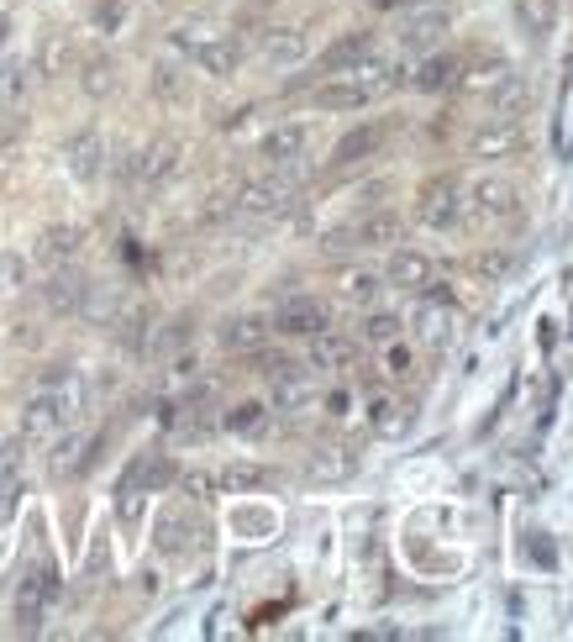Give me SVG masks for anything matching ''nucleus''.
<instances>
[{"label":"nucleus","mask_w":573,"mask_h":642,"mask_svg":"<svg viewBox=\"0 0 573 642\" xmlns=\"http://www.w3.org/2000/svg\"><path fill=\"white\" fill-rule=\"evenodd\" d=\"M63 158H69V174H74V180H95V174L106 169V143H100V132H95V126L74 132V137L63 143Z\"/></svg>","instance_id":"6ab92c4d"},{"label":"nucleus","mask_w":573,"mask_h":642,"mask_svg":"<svg viewBox=\"0 0 573 642\" xmlns=\"http://www.w3.org/2000/svg\"><path fill=\"white\" fill-rule=\"evenodd\" d=\"M80 448H85V443H80V437H63L59 448H53V469H80Z\"/></svg>","instance_id":"79ce46f5"},{"label":"nucleus","mask_w":573,"mask_h":642,"mask_svg":"<svg viewBox=\"0 0 573 642\" xmlns=\"http://www.w3.org/2000/svg\"><path fill=\"white\" fill-rule=\"evenodd\" d=\"M368 422H374L379 432H400L411 416H400V405H394V400H374V416H368Z\"/></svg>","instance_id":"4c0bfd02"},{"label":"nucleus","mask_w":573,"mask_h":642,"mask_svg":"<svg viewBox=\"0 0 573 642\" xmlns=\"http://www.w3.org/2000/svg\"><path fill=\"white\" fill-rule=\"evenodd\" d=\"M121 22V0H106V5H100V27H117Z\"/></svg>","instance_id":"37998d69"},{"label":"nucleus","mask_w":573,"mask_h":642,"mask_svg":"<svg viewBox=\"0 0 573 642\" xmlns=\"http://www.w3.org/2000/svg\"><path fill=\"white\" fill-rule=\"evenodd\" d=\"M526 106H532V90H526V80H515V74H505L495 90L484 95V111H489V122H515Z\"/></svg>","instance_id":"aec40b11"},{"label":"nucleus","mask_w":573,"mask_h":642,"mask_svg":"<svg viewBox=\"0 0 573 642\" xmlns=\"http://www.w3.org/2000/svg\"><path fill=\"white\" fill-rule=\"evenodd\" d=\"M515 27H521V37H532L542 48L558 27V5L552 0H515Z\"/></svg>","instance_id":"b1692460"},{"label":"nucleus","mask_w":573,"mask_h":642,"mask_svg":"<svg viewBox=\"0 0 573 642\" xmlns=\"http://www.w3.org/2000/svg\"><path fill=\"white\" fill-rule=\"evenodd\" d=\"M153 95H158L163 106H190V74H184L180 59L153 63Z\"/></svg>","instance_id":"c85d7f7f"},{"label":"nucleus","mask_w":573,"mask_h":642,"mask_svg":"<svg viewBox=\"0 0 573 642\" xmlns=\"http://www.w3.org/2000/svg\"><path fill=\"white\" fill-rule=\"evenodd\" d=\"M180 158H184L180 137H158V143H148V148L137 154V163H132V180H137V184H163L174 169H180Z\"/></svg>","instance_id":"4468645a"},{"label":"nucleus","mask_w":573,"mask_h":642,"mask_svg":"<svg viewBox=\"0 0 573 642\" xmlns=\"http://www.w3.org/2000/svg\"><path fill=\"white\" fill-rule=\"evenodd\" d=\"M53 601H59V569H53V564L27 569L22 584H16V627H22V632H37L42 616L53 611Z\"/></svg>","instance_id":"39448f33"},{"label":"nucleus","mask_w":573,"mask_h":642,"mask_svg":"<svg viewBox=\"0 0 573 642\" xmlns=\"http://www.w3.org/2000/svg\"><path fill=\"white\" fill-rule=\"evenodd\" d=\"M368 53H374V37H368V32H348V37H337L332 48H327L321 69H327V74H348V69H358Z\"/></svg>","instance_id":"bb28decb"},{"label":"nucleus","mask_w":573,"mask_h":642,"mask_svg":"<svg viewBox=\"0 0 573 642\" xmlns=\"http://www.w3.org/2000/svg\"><path fill=\"white\" fill-rule=\"evenodd\" d=\"M358 469V453L353 448H316L310 459H305V474L316 480V485H337V480H348Z\"/></svg>","instance_id":"5701e85b"},{"label":"nucleus","mask_w":573,"mask_h":642,"mask_svg":"<svg viewBox=\"0 0 573 642\" xmlns=\"http://www.w3.org/2000/svg\"><path fill=\"white\" fill-rule=\"evenodd\" d=\"M264 422H269V405L264 400H242L237 411L227 416V432H247L253 437V432H264Z\"/></svg>","instance_id":"c9c22d12"},{"label":"nucleus","mask_w":573,"mask_h":642,"mask_svg":"<svg viewBox=\"0 0 573 642\" xmlns=\"http://www.w3.org/2000/svg\"><path fill=\"white\" fill-rule=\"evenodd\" d=\"M190 548V517L184 511H169L158 521V553H184Z\"/></svg>","instance_id":"72a5a7b5"},{"label":"nucleus","mask_w":573,"mask_h":642,"mask_svg":"<svg viewBox=\"0 0 573 642\" xmlns=\"http://www.w3.org/2000/svg\"><path fill=\"white\" fill-rule=\"evenodd\" d=\"M111 85H117V63H111V59H90V63H85V90L106 95Z\"/></svg>","instance_id":"e433bc0d"},{"label":"nucleus","mask_w":573,"mask_h":642,"mask_svg":"<svg viewBox=\"0 0 573 642\" xmlns=\"http://www.w3.org/2000/svg\"><path fill=\"white\" fill-rule=\"evenodd\" d=\"M379 290H385V279L374 275V269H342V275H337V301H342V306H374V301H379Z\"/></svg>","instance_id":"a878e982"},{"label":"nucleus","mask_w":573,"mask_h":642,"mask_svg":"<svg viewBox=\"0 0 573 642\" xmlns=\"http://www.w3.org/2000/svg\"><path fill=\"white\" fill-rule=\"evenodd\" d=\"M505 74H511V63H505V59H484V63H474L468 74H458V85H463L468 95H489L500 80H505Z\"/></svg>","instance_id":"473e14b6"},{"label":"nucleus","mask_w":573,"mask_h":642,"mask_svg":"<svg viewBox=\"0 0 573 642\" xmlns=\"http://www.w3.org/2000/svg\"><path fill=\"white\" fill-rule=\"evenodd\" d=\"M0 95H5V100H22V95H27V69H22V63L0 69Z\"/></svg>","instance_id":"58836bf2"},{"label":"nucleus","mask_w":573,"mask_h":642,"mask_svg":"<svg viewBox=\"0 0 573 642\" xmlns=\"http://www.w3.org/2000/svg\"><path fill=\"white\" fill-rule=\"evenodd\" d=\"M305 148H310V126L305 122H279L258 137V158H264L269 169H295L305 158Z\"/></svg>","instance_id":"1a4fd4ad"},{"label":"nucleus","mask_w":573,"mask_h":642,"mask_svg":"<svg viewBox=\"0 0 573 642\" xmlns=\"http://www.w3.org/2000/svg\"><path fill=\"white\" fill-rule=\"evenodd\" d=\"M269 332H273V322L242 311V316H227V322L216 327V342H221L227 353H258V348L269 342Z\"/></svg>","instance_id":"ddd939ff"},{"label":"nucleus","mask_w":573,"mask_h":642,"mask_svg":"<svg viewBox=\"0 0 573 642\" xmlns=\"http://www.w3.org/2000/svg\"><path fill=\"white\" fill-rule=\"evenodd\" d=\"M174 480V463L163 459V453H143V459L126 469V480H121V495H148V489H163Z\"/></svg>","instance_id":"412c9836"},{"label":"nucleus","mask_w":573,"mask_h":642,"mask_svg":"<svg viewBox=\"0 0 573 642\" xmlns=\"http://www.w3.org/2000/svg\"><path fill=\"white\" fill-rule=\"evenodd\" d=\"M458 74H463V63L453 53H437V59H426L416 74H411V85L426 95H442V90H458Z\"/></svg>","instance_id":"cd10ccee"},{"label":"nucleus","mask_w":573,"mask_h":642,"mask_svg":"<svg viewBox=\"0 0 573 642\" xmlns=\"http://www.w3.org/2000/svg\"><path fill=\"white\" fill-rule=\"evenodd\" d=\"M416 221L431 227V232H453L458 221H463V184H458L453 174L426 180L422 195H416Z\"/></svg>","instance_id":"423d86ee"},{"label":"nucleus","mask_w":573,"mask_h":642,"mask_svg":"<svg viewBox=\"0 0 573 642\" xmlns=\"http://www.w3.org/2000/svg\"><path fill=\"white\" fill-rule=\"evenodd\" d=\"M453 27V16L442 11V5H431V11H416V16H405L400 22V48L405 53H422L431 43H442V32Z\"/></svg>","instance_id":"a211bd4d"},{"label":"nucleus","mask_w":573,"mask_h":642,"mask_svg":"<svg viewBox=\"0 0 573 642\" xmlns=\"http://www.w3.org/2000/svg\"><path fill=\"white\" fill-rule=\"evenodd\" d=\"M416 337L426 348H448L453 342V311L448 306H422L416 311Z\"/></svg>","instance_id":"c756f323"},{"label":"nucleus","mask_w":573,"mask_h":642,"mask_svg":"<svg viewBox=\"0 0 573 642\" xmlns=\"http://www.w3.org/2000/svg\"><path fill=\"white\" fill-rule=\"evenodd\" d=\"M431 258L426 253H416V247H390V264H385V279H390L394 290H405V295H416V290H426L431 284Z\"/></svg>","instance_id":"dca6fc26"},{"label":"nucleus","mask_w":573,"mask_h":642,"mask_svg":"<svg viewBox=\"0 0 573 642\" xmlns=\"http://www.w3.org/2000/svg\"><path fill=\"white\" fill-rule=\"evenodd\" d=\"M22 275V264H16V258H0V279H16Z\"/></svg>","instance_id":"c03bdc74"},{"label":"nucleus","mask_w":573,"mask_h":642,"mask_svg":"<svg viewBox=\"0 0 573 642\" xmlns=\"http://www.w3.org/2000/svg\"><path fill=\"white\" fill-rule=\"evenodd\" d=\"M80 243H85V232L80 227H48L42 238H37V264H48V269H59V264H69L74 253H80Z\"/></svg>","instance_id":"393cba45"},{"label":"nucleus","mask_w":573,"mask_h":642,"mask_svg":"<svg viewBox=\"0 0 573 642\" xmlns=\"http://www.w3.org/2000/svg\"><path fill=\"white\" fill-rule=\"evenodd\" d=\"M385 368H390L394 379H411V374H416V359H411V348L390 342V353H385Z\"/></svg>","instance_id":"ea45409f"},{"label":"nucleus","mask_w":573,"mask_h":642,"mask_svg":"<svg viewBox=\"0 0 573 642\" xmlns=\"http://www.w3.org/2000/svg\"><path fill=\"white\" fill-rule=\"evenodd\" d=\"M232 206H237L242 216H258V221H269V216H284L290 206H295V180H290V169H273V174H264V180L237 184Z\"/></svg>","instance_id":"20e7f679"},{"label":"nucleus","mask_w":573,"mask_h":642,"mask_svg":"<svg viewBox=\"0 0 573 642\" xmlns=\"http://www.w3.org/2000/svg\"><path fill=\"white\" fill-rule=\"evenodd\" d=\"M316 342V368H348L353 364V353H358V342H348V337H337L332 327L321 337H310Z\"/></svg>","instance_id":"2f4dec72"},{"label":"nucleus","mask_w":573,"mask_h":642,"mask_svg":"<svg viewBox=\"0 0 573 642\" xmlns=\"http://www.w3.org/2000/svg\"><path fill=\"white\" fill-rule=\"evenodd\" d=\"M379 85L374 80H363V74H337V80H327V85H316V111H363L368 100H379Z\"/></svg>","instance_id":"9d476101"},{"label":"nucleus","mask_w":573,"mask_h":642,"mask_svg":"<svg viewBox=\"0 0 573 642\" xmlns=\"http://www.w3.org/2000/svg\"><path fill=\"white\" fill-rule=\"evenodd\" d=\"M264 379L273 390V405L279 411H301L316 400V374L305 364H290V359H264Z\"/></svg>","instance_id":"0eeeda50"},{"label":"nucleus","mask_w":573,"mask_h":642,"mask_svg":"<svg viewBox=\"0 0 573 642\" xmlns=\"http://www.w3.org/2000/svg\"><path fill=\"white\" fill-rule=\"evenodd\" d=\"M353 247H400L405 243V216L400 211H368L363 221L348 227Z\"/></svg>","instance_id":"2eb2a0df"},{"label":"nucleus","mask_w":573,"mask_h":642,"mask_svg":"<svg viewBox=\"0 0 573 642\" xmlns=\"http://www.w3.org/2000/svg\"><path fill=\"white\" fill-rule=\"evenodd\" d=\"M80 416V396L69 390V385H48L42 396H32L27 400V411H22V437L27 443H48V437H59L69 422Z\"/></svg>","instance_id":"f03ea898"},{"label":"nucleus","mask_w":573,"mask_h":642,"mask_svg":"<svg viewBox=\"0 0 573 642\" xmlns=\"http://www.w3.org/2000/svg\"><path fill=\"white\" fill-rule=\"evenodd\" d=\"M390 143V122H363L353 126V132H342L332 148V169H353V163H363V158H374L379 148Z\"/></svg>","instance_id":"f8f14e48"},{"label":"nucleus","mask_w":573,"mask_h":642,"mask_svg":"<svg viewBox=\"0 0 573 642\" xmlns=\"http://www.w3.org/2000/svg\"><path fill=\"white\" fill-rule=\"evenodd\" d=\"M258 59L269 69H295L310 59V27H269L258 37Z\"/></svg>","instance_id":"9b49d317"},{"label":"nucleus","mask_w":573,"mask_h":642,"mask_svg":"<svg viewBox=\"0 0 573 642\" xmlns=\"http://www.w3.org/2000/svg\"><path fill=\"white\" fill-rule=\"evenodd\" d=\"M85 295H90V279L80 275V269H63V264L42 284V301H48V311H59V316H74V311L85 306Z\"/></svg>","instance_id":"f3484780"},{"label":"nucleus","mask_w":573,"mask_h":642,"mask_svg":"<svg viewBox=\"0 0 573 642\" xmlns=\"http://www.w3.org/2000/svg\"><path fill=\"white\" fill-rule=\"evenodd\" d=\"M358 337L363 342H394V337H400V316H394V311H368Z\"/></svg>","instance_id":"f704fd0d"},{"label":"nucleus","mask_w":573,"mask_h":642,"mask_svg":"<svg viewBox=\"0 0 573 642\" xmlns=\"http://www.w3.org/2000/svg\"><path fill=\"white\" fill-rule=\"evenodd\" d=\"M211 485L216 489H258V485H269V469L264 463H227V469H216L211 474Z\"/></svg>","instance_id":"7c9ffc66"},{"label":"nucleus","mask_w":573,"mask_h":642,"mask_svg":"<svg viewBox=\"0 0 573 642\" xmlns=\"http://www.w3.org/2000/svg\"><path fill=\"white\" fill-rule=\"evenodd\" d=\"M511 264H515L511 253H479V264H474V269H479L484 279H505V275H511Z\"/></svg>","instance_id":"a19ab883"},{"label":"nucleus","mask_w":573,"mask_h":642,"mask_svg":"<svg viewBox=\"0 0 573 642\" xmlns=\"http://www.w3.org/2000/svg\"><path fill=\"white\" fill-rule=\"evenodd\" d=\"M515 148H521L515 122H489L484 117V126L468 137V158H500V154H515Z\"/></svg>","instance_id":"4be33fe9"},{"label":"nucleus","mask_w":573,"mask_h":642,"mask_svg":"<svg viewBox=\"0 0 573 642\" xmlns=\"http://www.w3.org/2000/svg\"><path fill=\"white\" fill-rule=\"evenodd\" d=\"M463 211H474V221H479V227L515 221V216H521V190H515V180H505V174H479V180L468 184Z\"/></svg>","instance_id":"7ed1b4c3"},{"label":"nucleus","mask_w":573,"mask_h":642,"mask_svg":"<svg viewBox=\"0 0 573 642\" xmlns=\"http://www.w3.org/2000/svg\"><path fill=\"white\" fill-rule=\"evenodd\" d=\"M332 327V306L316 301V295H290L279 316H273V332L279 337H321Z\"/></svg>","instance_id":"6e6552de"},{"label":"nucleus","mask_w":573,"mask_h":642,"mask_svg":"<svg viewBox=\"0 0 573 642\" xmlns=\"http://www.w3.org/2000/svg\"><path fill=\"white\" fill-rule=\"evenodd\" d=\"M169 43H174L180 53H190V59L200 63L206 74H216V80H232V74L242 69V43L232 37V32L180 27V32H169Z\"/></svg>","instance_id":"f257e3e1"}]
</instances>
